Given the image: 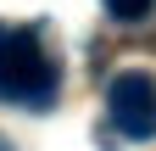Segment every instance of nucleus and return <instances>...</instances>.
I'll return each instance as SVG.
<instances>
[{
    "label": "nucleus",
    "instance_id": "obj_1",
    "mask_svg": "<svg viewBox=\"0 0 156 151\" xmlns=\"http://www.w3.org/2000/svg\"><path fill=\"white\" fill-rule=\"evenodd\" d=\"M50 95H56V62L39 39V28L0 23V101L45 106Z\"/></svg>",
    "mask_w": 156,
    "mask_h": 151
},
{
    "label": "nucleus",
    "instance_id": "obj_2",
    "mask_svg": "<svg viewBox=\"0 0 156 151\" xmlns=\"http://www.w3.org/2000/svg\"><path fill=\"white\" fill-rule=\"evenodd\" d=\"M106 112H112L117 134L156 140V79L151 73H117L106 84Z\"/></svg>",
    "mask_w": 156,
    "mask_h": 151
},
{
    "label": "nucleus",
    "instance_id": "obj_3",
    "mask_svg": "<svg viewBox=\"0 0 156 151\" xmlns=\"http://www.w3.org/2000/svg\"><path fill=\"white\" fill-rule=\"evenodd\" d=\"M151 6H156V0H106V11L117 17V23H140Z\"/></svg>",
    "mask_w": 156,
    "mask_h": 151
},
{
    "label": "nucleus",
    "instance_id": "obj_4",
    "mask_svg": "<svg viewBox=\"0 0 156 151\" xmlns=\"http://www.w3.org/2000/svg\"><path fill=\"white\" fill-rule=\"evenodd\" d=\"M0 151H11V140H6V134H0Z\"/></svg>",
    "mask_w": 156,
    "mask_h": 151
}]
</instances>
